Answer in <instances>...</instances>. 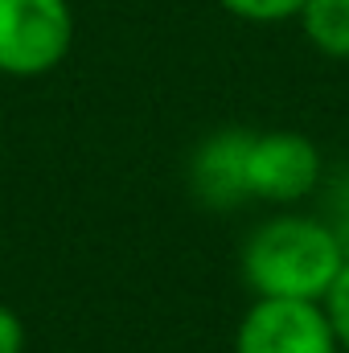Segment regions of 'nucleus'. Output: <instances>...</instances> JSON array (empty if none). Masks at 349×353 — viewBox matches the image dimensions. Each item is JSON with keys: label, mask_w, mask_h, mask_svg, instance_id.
<instances>
[{"label": "nucleus", "mask_w": 349, "mask_h": 353, "mask_svg": "<svg viewBox=\"0 0 349 353\" xmlns=\"http://www.w3.org/2000/svg\"><path fill=\"white\" fill-rule=\"evenodd\" d=\"M349 247L341 234L317 218L279 210L255 226L243 243V279L263 300H317L325 304L329 288L337 283Z\"/></svg>", "instance_id": "nucleus-1"}, {"label": "nucleus", "mask_w": 349, "mask_h": 353, "mask_svg": "<svg viewBox=\"0 0 349 353\" xmlns=\"http://www.w3.org/2000/svg\"><path fill=\"white\" fill-rule=\"evenodd\" d=\"M74 46L70 0H0V74L41 79Z\"/></svg>", "instance_id": "nucleus-2"}, {"label": "nucleus", "mask_w": 349, "mask_h": 353, "mask_svg": "<svg viewBox=\"0 0 349 353\" xmlns=\"http://www.w3.org/2000/svg\"><path fill=\"white\" fill-rule=\"evenodd\" d=\"M325 173L321 148L292 128H275V132H251L247 144V201H263V205H296L304 201Z\"/></svg>", "instance_id": "nucleus-3"}, {"label": "nucleus", "mask_w": 349, "mask_h": 353, "mask_svg": "<svg viewBox=\"0 0 349 353\" xmlns=\"http://www.w3.org/2000/svg\"><path fill=\"white\" fill-rule=\"evenodd\" d=\"M235 353H341V341L325 304L255 296L235 329Z\"/></svg>", "instance_id": "nucleus-4"}, {"label": "nucleus", "mask_w": 349, "mask_h": 353, "mask_svg": "<svg viewBox=\"0 0 349 353\" xmlns=\"http://www.w3.org/2000/svg\"><path fill=\"white\" fill-rule=\"evenodd\" d=\"M247 144L251 132L247 128H222L214 136H206L189 161V185L197 193V201L214 205V210H230L247 201Z\"/></svg>", "instance_id": "nucleus-5"}, {"label": "nucleus", "mask_w": 349, "mask_h": 353, "mask_svg": "<svg viewBox=\"0 0 349 353\" xmlns=\"http://www.w3.org/2000/svg\"><path fill=\"white\" fill-rule=\"evenodd\" d=\"M296 21L317 54L349 62V0H308Z\"/></svg>", "instance_id": "nucleus-6"}, {"label": "nucleus", "mask_w": 349, "mask_h": 353, "mask_svg": "<svg viewBox=\"0 0 349 353\" xmlns=\"http://www.w3.org/2000/svg\"><path fill=\"white\" fill-rule=\"evenodd\" d=\"M230 17L251 21V25H279V21H296L300 8L308 0H218Z\"/></svg>", "instance_id": "nucleus-7"}, {"label": "nucleus", "mask_w": 349, "mask_h": 353, "mask_svg": "<svg viewBox=\"0 0 349 353\" xmlns=\"http://www.w3.org/2000/svg\"><path fill=\"white\" fill-rule=\"evenodd\" d=\"M325 312H329V321H333V333H337V341H341V353H349V259L341 267V275H337V283L329 288V296H325Z\"/></svg>", "instance_id": "nucleus-8"}, {"label": "nucleus", "mask_w": 349, "mask_h": 353, "mask_svg": "<svg viewBox=\"0 0 349 353\" xmlns=\"http://www.w3.org/2000/svg\"><path fill=\"white\" fill-rule=\"evenodd\" d=\"M0 353H25V325L8 304H0Z\"/></svg>", "instance_id": "nucleus-9"}]
</instances>
